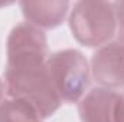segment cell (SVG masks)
<instances>
[{
  "label": "cell",
  "mask_w": 124,
  "mask_h": 122,
  "mask_svg": "<svg viewBox=\"0 0 124 122\" xmlns=\"http://www.w3.org/2000/svg\"><path fill=\"white\" fill-rule=\"evenodd\" d=\"M4 89L9 98L20 99L32 105L40 119L54 115L62 102L52 83L46 56L40 55L7 58Z\"/></svg>",
  "instance_id": "cell-1"
},
{
  "label": "cell",
  "mask_w": 124,
  "mask_h": 122,
  "mask_svg": "<svg viewBox=\"0 0 124 122\" xmlns=\"http://www.w3.org/2000/svg\"><path fill=\"white\" fill-rule=\"evenodd\" d=\"M69 29L75 40L88 47H101L117 32L114 3L84 0L74 4L68 17Z\"/></svg>",
  "instance_id": "cell-2"
},
{
  "label": "cell",
  "mask_w": 124,
  "mask_h": 122,
  "mask_svg": "<svg viewBox=\"0 0 124 122\" xmlns=\"http://www.w3.org/2000/svg\"><path fill=\"white\" fill-rule=\"evenodd\" d=\"M46 66L61 101L74 103L82 99L90 86L91 68L79 50H58L46 58Z\"/></svg>",
  "instance_id": "cell-3"
},
{
  "label": "cell",
  "mask_w": 124,
  "mask_h": 122,
  "mask_svg": "<svg viewBox=\"0 0 124 122\" xmlns=\"http://www.w3.org/2000/svg\"><path fill=\"white\" fill-rule=\"evenodd\" d=\"M93 78L101 88L117 89L124 86V46L108 42L98 47L91 59Z\"/></svg>",
  "instance_id": "cell-4"
},
{
  "label": "cell",
  "mask_w": 124,
  "mask_h": 122,
  "mask_svg": "<svg viewBox=\"0 0 124 122\" xmlns=\"http://www.w3.org/2000/svg\"><path fill=\"white\" fill-rule=\"evenodd\" d=\"M7 58L22 56V55H40L46 56L48 52V40L43 30L35 27L31 23H19L16 25L6 43Z\"/></svg>",
  "instance_id": "cell-5"
},
{
  "label": "cell",
  "mask_w": 124,
  "mask_h": 122,
  "mask_svg": "<svg viewBox=\"0 0 124 122\" xmlns=\"http://www.w3.org/2000/svg\"><path fill=\"white\" fill-rule=\"evenodd\" d=\"M118 93L107 88H94L78 103L81 122H114Z\"/></svg>",
  "instance_id": "cell-6"
},
{
  "label": "cell",
  "mask_w": 124,
  "mask_h": 122,
  "mask_svg": "<svg viewBox=\"0 0 124 122\" xmlns=\"http://www.w3.org/2000/svg\"><path fill=\"white\" fill-rule=\"evenodd\" d=\"M19 6L26 22L40 30L58 27L65 20L69 10V3L65 0L20 1Z\"/></svg>",
  "instance_id": "cell-7"
},
{
  "label": "cell",
  "mask_w": 124,
  "mask_h": 122,
  "mask_svg": "<svg viewBox=\"0 0 124 122\" xmlns=\"http://www.w3.org/2000/svg\"><path fill=\"white\" fill-rule=\"evenodd\" d=\"M0 122H40V116L28 102L9 98L0 102Z\"/></svg>",
  "instance_id": "cell-8"
},
{
  "label": "cell",
  "mask_w": 124,
  "mask_h": 122,
  "mask_svg": "<svg viewBox=\"0 0 124 122\" xmlns=\"http://www.w3.org/2000/svg\"><path fill=\"white\" fill-rule=\"evenodd\" d=\"M114 122H124V92L117 96L114 109Z\"/></svg>",
  "instance_id": "cell-9"
},
{
  "label": "cell",
  "mask_w": 124,
  "mask_h": 122,
  "mask_svg": "<svg viewBox=\"0 0 124 122\" xmlns=\"http://www.w3.org/2000/svg\"><path fill=\"white\" fill-rule=\"evenodd\" d=\"M114 9H116V16H117V22L124 19V1H117L114 3Z\"/></svg>",
  "instance_id": "cell-10"
},
{
  "label": "cell",
  "mask_w": 124,
  "mask_h": 122,
  "mask_svg": "<svg viewBox=\"0 0 124 122\" xmlns=\"http://www.w3.org/2000/svg\"><path fill=\"white\" fill-rule=\"evenodd\" d=\"M117 34H118V43L124 46V19L118 20V29H117Z\"/></svg>",
  "instance_id": "cell-11"
},
{
  "label": "cell",
  "mask_w": 124,
  "mask_h": 122,
  "mask_svg": "<svg viewBox=\"0 0 124 122\" xmlns=\"http://www.w3.org/2000/svg\"><path fill=\"white\" fill-rule=\"evenodd\" d=\"M3 92H4V85H3V81L0 79V102H1V96H3Z\"/></svg>",
  "instance_id": "cell-12"
}]
</instances>
